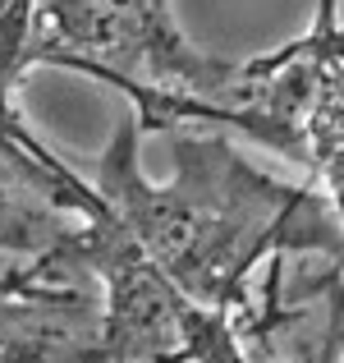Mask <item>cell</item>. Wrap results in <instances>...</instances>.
<instances>
[{"label":"cell","instance_id":"2","mask_svg":"<svg viewBox=\"0 0 344 363\" xmlns=\"http://www.w3.org/2000/svg\"><path fill=\"white\" fill-rule=\"evenodd\" d=\"M74 170H64L18 116L0 120V248L46 257L79 235L83 212L97 203Z\"/></svg>","mask_w":344,"mask_h":363},{"label":"cell","instance_id":"3","mask_svg":"<svg viewBox=\"0 0 344 363\" xmlns=\"http://www.w3.org/2000/svg\"><path fill=\"white\" fill-rule=\"evenodd\" d=\"M0 363H110L106 294L60 281L0 290Z\"/></svg>","mask_w":344,"mask_h":363},{"label":"cell","instance_id":"1","mask_svg":"<svg viewBox=\"0 0 344 363\" xmlns=\"http://www.w3.org/2000/svg\"><path fill=\"white\" fill-rule=\"evenodd\" d=\"M142 116L110 138L97 161V194L142 244V253L202 308L239 318L253 308V276L280 253H326L344 262V225L331 221L312 184H280L253 170L221 133L170 124L175 175L151 184L138 170Z\"/></svg>","mask_w":344,"mask_h":363}]
</instances>
